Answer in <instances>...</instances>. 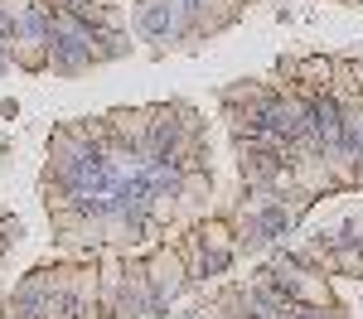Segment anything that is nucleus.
I'll return each mask as SVG.
<instances>
[{
    "label": "nucleus",
    "instance_id": "nucleus-1",
    "mask_svg": "<svg viewBox=\"0 0 363 319\" xmlns=\"http://www.w3.org/2000/svg\"><path fill=\"white\" fill-rule=\"evenodd\" d=\"M145 281H150V295H155V305L165 310L169 300L184 290V281H189V261H184V252L179 247H155L150 257H145Z\"/></svg>",
    "mask_w": 363,
    "mask_h": 319
},
{
    "label": "nucleus",
    "instance_id": "nucleus-2",
    "mask_svg": "<svg viewBox=\"0 0 363 319\" xmlns=\"http://www.w3.org/2000/svg\"><path fill=\"white\" fill-rule=\"evenodd\" d=\"M136 25H140V34H150V39H160V44L179 39V34H189V20H184L179 0H140Z\"/></svg>",
    "mask_w": 363,
    "mask_h": 319
},
{
    "label": "nucleus",
    "instance_id": "nucleus-3",
    "mask_svg": "<svg viewBox=\"0 0 363 319\" xmlns=\"http://www.w3.org/2000/svg\"><path fill=\"white\" fill-rule=\"evenodd\" d=\"M189 319H199V315H189Z\"/></svg>",
    "mask_w": 363,
    "mask_h": 319
}]
</instances>
